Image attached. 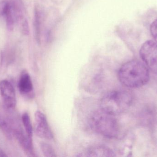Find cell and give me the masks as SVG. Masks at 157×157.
Masks as SVG:
<instances>
[{"label":"cell","mask_w":157,"mask_h":157,"mask_svg":"<svg viewBox=\"0 0 157 157\" xmlns=\"http://www.w3.org/2000/svg\"><path fill=\"white\" fill-rule=\"evenodd\" d=\"M17 88L21 95L28 97L34 95L33 84L30 75L26 71L21 73L17 83Z\"/></svg>","instance_id":"obj_9"},{"label":"cell","mask_w":157,"mask_h":157,"mask_svg":"<svg viewBox=\"0 0 157 157\" xmlns=\"http://www.w3.org/2000/svg\"><path fill=\"white\" fill-rule=\"evenodd\" d=\"M41 151L43 155L46 157H56L55 151L51 146L46 143H41L40 144Z\"/></svg>","instance_id":"obj_14"},{"label":"cell","mask_w":157,"mask_h":157,"mask_svg":"<svg viewBox=\"0 0 157 157\" xmlns=\"http://www.w3.org/2000/svg\"><path fill=\"white\" fill-rule=\"evenodd\" d=\"M21 29L24 35L28 36L29 34V28L28 22L26 18H24L21 20Z\"/></svg>","instance_id":"obj_15"},{"label":"cell","mask_w":157,"mask_h":157,"mask_svg":"<svg viewBox=\"0 0 157 157\" xmlns=\"http://www.w3.org/2000/svg\"><path fill=\"white\" fill-rule=\"evenodd\" d=\"M140 55L145 65L153 73L157 74V43L147 40L141 46Z\"/></svg>","instance_id":"obj_4"},{"label":"cell","mask_w":157,"mask_h":157,"mask_svg":"<svg viewBox=\"0 0 157 157\" xmlns=\"http://www.w3.org/2000/svg\"><path fill=\"white\" fill-rule=\"evenodd\" d=\"M22 122L26 133L29 137H32L33 127L30 117L27 112H24L23 113L22 116Z\"/></svg>","instance_id":"obj_11"},{"label":"cell","mask_w":157,"mask_h":157,"mask_svg":"<svg viewBox=\"0 0 157 157\" xmlns=\"http://www.w3.org/2000/svg\"><path fill=\"white\" fill-rule=\"evenodd\" d=\"M6 27L8 30H13L16 22L24 18L23 6L19 0H8L4 16Z\"/></svg>","instance_id":"obj_5"},{"label":"cell","mask_w":157,"mask_h":157,"mask_svg":"<svg viewBox=\"0 0 157 157\" xmlns=\"http://www.w3.org/2000/svg\"><path fill=\"white\" fill-rule=\"evenodd\" d=\"M132 97L129 92L122 90L107 93L101 101V110L115 116L121 114L128 109L132 103Z\"/></svg>","instance_id":"obj_2"},{"label":"cell","mask_w":157,"mask_h":157,"mask_svg":"<svg viewBox=\"0 0 157 157\" xmlns=\"http://www.w3.org/2000/svg\"><path fill=\"white\" fill-rule=\"evenodd\" d=\"M35 131L38 136L42 139L50 140L53 138L46 116L40 111L36 112L35 114Z\"/></svg>","instance_id":"obj_7"},{"label":"cell","mask_w":157,"mask_h":157,"mask_svg":"<svg viewBox=\"0 0 157 157\" xmlns=\"http://www.w3.org/2000/svg\"><path fill=\"white\" fill-rule=\"evenodd\" d=\"M150 31L154 40L157 43V19L154 20L151 24Z\"/></svg>","instance_id":"obj_16"},{"label":"cell","mask_w":157,"mask_h":157,"mask_svg":"<svg viewBox=\"0 0 157 157\" xmlns=\"http://www.w3.org/2000/svg\"><path fill=\"white\" fill-rule=\"evenodd\" d=\"M113 116L101 110L94 112L90 120L91 128L99 134L107 138H115L119 133V125Z\"/></svg>","instance_id":"obj_3"},{"label":"cell","mask_w":157,"mask_h":157,"mask_svg":"<svg viewBox=\"0 0 157 157\" xmlns=\"http://www.w3.org/2000/svg\"><path fill=\"white\" fill-rule=\"evenodd\" d=\"M7 156V155H6L5 153L2 151V149H0V157H6Z\"/></svg>","instance_id":"obj_18"},{"label":"cell","mask_w":157,"mask_h":157,"mask_svg":"<svg viewBox=\"0 0 157 157\" xmlns=\"http://www.w3.org/2000/svg\"><path fill=\"white\" fill-rule=\"evenodd\" d=\"M0 129L8 139H11L13 135L11 126L9 123L2 118L0 114Z\"/></svg>","instance_id":"obj_13"},{"label":"cell","mask_w":157,"mask_h":157,"mask_svg":"<svg viewBox=\"0 0 157 157\" xmlns=\"http://www.w3.org/2000/svg\"><path fill=\"white\" fill-rule=\"evenodd\" d=\"M118 76L124 85L130 88H138L148 83L149 70L140 61L132 60L122 65Z\"/></svg>","instance_id":"obj_1"},{"label":"cell","mask_w":157,"mask_h":157,"mask_svg":"<svg viewBox=\"0 0 157 157\" xmlns=\"http://www.w3.org/2000/svg\"><path fill=\"white\" fill-rule=\"evenodd\" d=\"M13 133L14 134L20 145L29 156H35L32 137H29L26 133L25 130L19 125L11 127Z\"/></svg>","instance_id":"obj_8"},{"label":"cell","mask_w":157,"mask_h":157,"mask_svg":"<svg viewBox=\"0 0 157 157\" xmlns=\"http://www.w3.org/2000/svg\"><path fill=\"white\" fill-rule=\"evenodd\" d=\"M85 154V156L87 157H111L115 156L112 149L103 146H98L91 147Z\"/></svg>","instance_id":"obj_10"},{"label":"cell","mask_w":157,"mask_h":157,"mask_svg":"<svg viewBox=\"0 0 157 157\" xmlns=\"http://www.w3.org/2000/svg\"><path fill=\"white\" fill-rule=\"evenodd\" d=\"M8 0H0V17L4 16Z\"/></svg>","instance_id":"obj_17"},{"label":"cell","mask_w":157,"mask_h":157,"mask_svg":"<svg viewBox=\"0 0 157 157\" xmlns=\"http://www.w3.org/2000/svg\"><path fill=\"white\" fill-rule=\"evenodd\" d=\"M40 14L37 8H36L34 17V27H35V35L37 41H40Z\"/></svg>","instance_id":"obj_12"},{"label":"cell","mask_w":157,"mask_h":157,"mask_svg":"<svg viewBox=\"0 0 157 157\" xmlns=\"http://www.w3.org/2000/svg\"><path fill=\"white\" fill-rule=\"evenodd\" d=\"M0 94L5 107L8 110L13 109L16 105V95L10 81L3 80L0 82Z\"/></svg>","instance_id":"obj_6"}]
</instances>
